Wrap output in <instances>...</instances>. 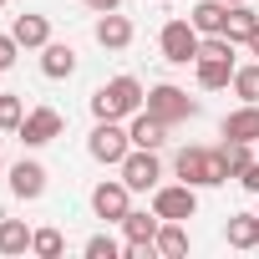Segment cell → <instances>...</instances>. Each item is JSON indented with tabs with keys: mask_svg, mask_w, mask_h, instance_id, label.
Segmentation results:
<instances>
[{
	"mask_svg": "<svg viewBox=\"0 0 259 259\" xmlns=\"http://www.w3.org/2000/svg\"><path fill=\"white\" fill-rule=\"evenodd\" d=\"M143 102H148V92H143V81L138 76H112V81H102L97 92H92V117L97 122H122V117H133V112H143Z\"/></svg>",
	"mask_w": 259,
	"mask_h": 259,
	"instance_id": "6da1fadb",
	"label": "cell"
},
{
	"mask_svg": "<svg viewBox=\"0 0 259 259\" xmlns=\"http://www.w3.org/2000/svg\"><path fill=\"white\" fill-rule=\"evenodd\" d=\"M173 173H178L183 183H193V188H219V183H229V168H224V153H219V148H183V153L173 158Z\"/></svg>",
	"mask_w": 259,
	"mask_h": 259,
	"instance_id": "7a4b0ae2",
	"label": "cell"
},
{
	"mask_svg": "<svg viewBox=\"0 0 259 259\" xmlns=\"http://www.w3.org/2000/svg\"><path fill=\"white\" fill-rule=\"evenodd\" d=\"M87 153L97 158V163H107V168H122V158L133 153V138H127V127L122 122H97L92 127V138H87Z\"/></svg>",
	"mask_w": 259,
	"mask_h": 259,
	"instance_id": "3957f363",
	"label": "cell"
},
{
	"mask_svg": "<svg viewBox=\"0 0 259 259\" xmlns=\"http://www.w3.org/2000/svg\"><path fill=\"white\" fill-rule=\"evenodd\" d=\"M143 107H148L153 117H163L168 127H173V122H188V117H198V102H193L183 87H173V81H158V87L148 92V102H143Z\"/></svg>",
	"mask_w": 259,
	"mask_h": 259,
	"instance_id": "277c9868",
	"label": "cell"
},
{
	"mask_svg": "<svg viewBox=\"0 0 259 259\" xmlns=\"http://www.w3.org/2000/svg\"><path fill=\"white\" fill-rule=\"evenodd\" d=\"M198 26L193 21H168L163 26V36H158V46H163V56L173 61V66H188V61H198Z\"/></svg>",
	"mask_w": 259,
	"mask_h": 259,
	"instance_id": "5b68a950",
	"label": "cell"
},
{
	"mask_svg": "<svg viewBox=\"0 0 259 259\" xmlns=\"http://www.w3.org/2000/svg\"><path fill=\"white\" fill-rule=\"evenodd\" d=\"M153 213H158V219H178V224H188V219L198 213V188H193V183L153 188Z\"/></svg>",
	"mask_w": 259,
	"mask_h": 259,
	"instance_id": "8992f818",
	"label": "cell"
},
{
	"mask_svg": "<svg viewBox=\"0 0 259 259\" xmlns=\"http://www.w3.org/2000/svg\"><path fill=\"white\" fill-rule=\"evenodd\" d=\"M158 178H163V163H158V153H153V148H133V153L122 158V183L133 188V193L158 188Z\"/></svg>",
	"mask_w": 259,
	"mask_h": 259,
	"instance_id": "52a82bcc",
	"label": "cell"
},
{
	"mask_svg": "<svg viewBox=\"0 0 259 259\" xmlns=\"http://www.w3.org/2000/svg\"><path fill=\"white\" fill-rule=\"evenodd\" d=\"M56 138H61V112L56 107H31L26 122H21V143L26 148H46Z\"/></svg>",
	"mask_w": 259,
	"mask_h": 259,
	"instance_id": "ba28073f",
	"label": "cell"
},
{
	"mask_svg": "<svg viewBox=\"0 0 259 259\" xmlns=\"http://www.w3.org/2000/svg\"><path fill=\"white\" fill-rule=\"evenodd\" d=\"M127 193H133V188H127L122 178H117V183H97V188H92V213L107 219V224H122V219H127Z\"/></svg>",
	"mask_w": 259,
	"mask_h": 259,
	"instance_id": "9c48e42d",
	"label": "cell"
},
{
	"mask_svg": "<svg viewBox=\"0 0 259 259\" xmlns=\"http://www.w3.org/2000/svg\"><path fill=\"white\" fill-rule=\"evenodd\" d=\"M127 138H133V148H153V153H158V148L168 143V122H163V117H153V112L143 107V112H133V127H127Z\"/></svg>",
	"mask_w": 259,
	"mask_h": 259,
	"instance_id": "30bf717a",
	"label": "cell"
},
{
	"mask_svg": "<svg viewBox=\"0 0 259 259\" xmlns=\"http://www.w3.org/2000/svg\"><path fill=\"white\" fill-rule=\"evenodd\" d=\"M224 138H234V143H259V102H244L239 112L224 117Z\"/></svg>",
	"mask_w": 259,
	"mask_h": 259,
	"instance_id": "8fae6325",
	"label": "cell"
},
{
	"mask_svg": "<svg viewBox=\"0 0 259 259\" xmlns=\"http://www.w3.org/2000/svg\"><path fill=\"white\" fill-rule=\"evenodd\" d=\"M97 46H107V51H127V46H133V21L117 16V11H107V16L97 21Z\"/></svg>",
	"mask_w": 259,
	"mask_h": 259,
	"instance_id": "7c38bea8",
	"label": "cell"
},
{
	"mask_svg": "<svg viewBox=\"0 0 259 259\" xmlns=\"http://www.w3.org/2000/svg\"><path fill=\"white\" fill-rule=\"evenodd\" d=\"M188 21L198 26V36H224L229 31V6H224V0H198Z\"/></svg>",
	"mask_w": 259,
	"mask_h": 259,
	"instance_id": "4fadbf2b",
	"label": "cell"
},
{
	"mask_svg": "<svg viewBox=\"0 0 259 259\" xmlns=\"http://www.w3.org/2000/svg\"><path fill=\"white\" fill-rule=\"evenodd\" d=\"M41 71H46L51 81H66V76L76 71V51L61 46V41H46V46H41Z\"/></svg>",
	"mask_w": 259,
	"mask_h": 259,
	"instance_id": "5bb4252c",
	"label": "cell"
},
{
	"mask_svg": "<svg viewBox=\"0 0 259 259\" xmlns=\"http://www.w3.org/2000/svg\"><path fill=\"white\" fill-rule=\"evenodd\" d=\"M193 66H198V87H203V92L234 87V71H239V66H234V61H224V56H198Z\"/></svg>",
	"mask_w": 259,
	"mask_h": 259,
	"instance_id": "9a60e30c",
	"label": "cell"
},
{
	"mask_svg": "<svg viewBox=\"0 0 259 259\" xmlns=\"http://www.w3.org/2000/svg\"><path fill=\"white\" fill-rule=\"evenodd\" d=\"M11 188H16V198H41L46 193V168L41 163H16L11 168Z\"/></svg>",
	"mask_w": 259,
	"mask_h": 259,
	"instance_id": "2e32d148",
	"label": "cell"
},
{
	"mask_svg": "<svg viewBox=\"0 0 259 259\" xmlns=\"http://www.w3.org/2000/svg\"><path fill=\"white\" fill-rule=\"evenodd\" d=\"M11 36H16L21 46H31V51H36V46H46V41H51V21H46V16H16Z\"/></svg>",
	"mask_w": 259,
	"mask_h": 259,
	"instance_id": "e0dca14e",
	"label": "cell"
},
{
	"mask_svg": "<svg viewBox=\"0 0 259 259\" xmlns=\"http://www.w3.org/2000/svg\"><path fill=\"white\" fill-rule=\"evenodd\" d=\"M254 31H259V16L249 11V0L229 6V31H224V36H229V41H244V46H249V36H254Z\"/></svg>",
	"mask_w": 259,
	"mask_h": 259,
	"instance_id": "ac0fdd59",
	"label": "cell"
},
{
	"mask_svg": "<svg viewBox=\"0 0 259 259\" xmlns=\"http://www.w3.org/2000/svg\"><path fill=\"white\" fill-rule=\"evenodd\" d=\"M158 254H168V259H178V254H188V229L178 224V219H163V229H158Z\"/></svg>",
	"mask_w": 259,
	"mask_h": 259,
	"instance_id": "d6986e66",
	"label": "cell"
},
{
	"mask_svg": "<svg viewBox=\"0 0 259 259\" xmlns=\"http://www.w3.org/2000/svg\"><path fill=\"white\" fill-rule=\"evenodd\" d=\"M229 244L234 249H254L259 244V213H234L229 219Z\"/></svg>",
	"mask_w": 259,
	"mask_h": 259,
	"instance_id": "ffe728a7",
	"label": "cell"
},
{
	"mask_svg": "<svg viewBox=\"0 0 259 259\" xmlns=\"http://www.w3.org/2000/svg\"><path fill=\"white\" fill-rule=\"evenodd\" d=\"M31 249V229L21 219H0V254H26Z\"/></svg>",
	"mask_w": 259,
	"mask_h": 259,
	"instance_id": "44dd1931",
	"label": "cell"
},
{
	"mask_svg": "<svg viewBox=\"0 0 259 259\" xmlns=\"http://www.w3.org/2000/svg\"><path fill=\"white\" fill-rule=\"evenodd\" d=\"M158 229H163L158 213H133V208H127V219H122V234L127 239H158Z\"/></svg>",
	"mask_w": 259,
	"mask_h": 259,
	"instance_id": "7402d4cb",
	"label": "cell"
},
{
	"mask_svg": "<svg viewBox=\"0 0 259 259\" xmlns=\"http://www.w3.org/2000/svg\"><path fill=\"white\" fill-rule=\"evenodd\" d=\"M21 122H26V102L16 92H0V133H21Z\"/></svg>",
	"mask_w": 259,
	"mask_h": 259,
	"instance_id": "603a6c76",
	"label": "cell"
},
{
	"mask_svg": "<svg viewBox=\"0 0 259 259\" xmlns=\"http://www.w3.org/2000/svg\"><path fill=\"white\" fill-rule=\"evenodd\" d=\"M219 153H224V168H229V178H239V173H244V168L254 163L249 143H234V138H224V148H219Z\"/></svg>",
	"mask_w": 259,
	"mask_h": 259,
	"instance_id": "cb8c5ba5",
	"label": "cell"
},
{
	"mask_svg": "<svg viewBox=\"0 0 259 259\" xmlns=\"http://www.w3.org/2000/svg\"><path fill=\"white\" fill-rule=\"evenodd\" d=\"M61 249H66V239H61L56 229H36V234H31V254H41V259H61Z\"/></svg>",
	"mask_w": 259,
	"mask_h": 259,
	"instance_id": "d4e9b609",
	"label": "cell"
},
{
	"mask_svg": "<svg viewBox=\"0 0 259 259\" xmlns=\"http://www.w3.org/2000/svg\"><path fill=\"white\" fill-rule=\"evenodd\" d=\"M234 92H239L244 102H259V61H254V66H239V71H234Z\"/></svg>",
	"mask_w": 259,
	"mask_h": 259,
	"instance_id": "484cf974",
	"label": "cell"
},
{
	"mask_svg": "<svg viewBox=\"0 0 259 259\" xmlns=\"http://www.w3.org/2000/svg\"><path fill=\"white\" fill-rule=\"evenodd\" d=\"M122 249H117V239L112 234H92L87 239V259H117Z\"/></svg>",
	"mask_w": 259,
	"mask_h": 259,
	"instance_id": "4316f807",
	"label": "cell"
},
{
	"mask_svg": "<svg viewBox=\"0 0 259 259\" xmlns=\"http://www.w3.org/2000/svg\"><path fill=\"white\" fill-rule=\"evenodd\" d=\"M198 56H224V61H234V41H229V36H203V41H198Z\"/></svg>",
	"mask_w": 259,
	"mask_h": 259,
	"instance_id": "83f0119b",
	"label": "cell"
},
{
	"mask_svg": "<svg viewBox=\"0 0 259 259\" xmlns=\"http://www.w3.org/2000/svg\"><path fill=\"white\" fill-rule=\"evenodd\" d=\"M16 51H21L16 36H0V71H11V66H16Z\"/></svg>",
	"mask_w": 259,
	"mask_h": 259,
	"instance_id": "f1b7e54d",
	"label": "cell"
},
{
	"mask_svg": "<svg viewBox=\"0 0 259 259\" xmlns=\"http://www.w3.org/2000/svg\"><path fill=\"white\" fill-rule=\"evenodd\" d=\"M239 183H244V188H249V193H259V163H249V168H244V173H239Z\"/></svg>",
	"mask_w": 259,
	"mask_h": 259,
	"instance_id": "f546056e",
	"label": "cell"
},
{
	"mask_svg": "<svg viewBox=\"0 0 259 259\" xmlns=\"http://www.w3.org/2000/svg\"><path fill=\"white\" fill-rule=\"evenodd\" d=\"M81 6H92L97 16H107V11H117V6H122V0H81Z\"/></svg>",
	"mask_w": 259,
	"mask_h": 259,
	"instance_id": "4dcf8cb0",
	"label": "cell"
},
{
	"mask_svg": "<svg viewBox=\"0 0 259 259\" xmlns=\"http://www.w3.org/2000/svg\"><path fill=\"white\" fill-rule=\"evenodd\" d=\"M249 51H254V56H259V31H254V36H249Z\"/></svg>",
	"mask_w": 259,
	"mask_h": 259,
	"instance_id": "1f68e13d",
	"label": "cell"
},
{
	"mask_svg": "<svg viewBox=\"0 0 259 259\" xmlns=\"http://www.w3.org/2000/svg\"><path fill=\"white\" fill-rule=\"evenodd\" d=\"M224 6H239V0H224Z\"/></svg>",
	"mask_w": 259,
	"mask_h": 259,
	"instance_id": "d6a6232c",
	"label": "cell"
},
{
	"mask_svg": "<svg viewBox=\"0 0 259 259\" xmlns=\"http://www.w3.org/2000/svg\"><path fill=\"white\" fill-rule=\"evenodd\" d=\"M0 6H6V0H0Z\"/></svg>",
	"mask_w": 259,
	"mask_h": 259,
	"instance_id": "836d02e7",
	"label": "cell"
},
{
	"mask_svg": "<svg viewBox=\"0 0 259 259\" xmlns=\"http://www.w3.org/2000/svg\"><path fill=\"white\" fill-rule=\"evenodd\" d=\"M0 163H6V158H0Z\"/></svg>",
	"mask_w": 259,
	"mask_h": 259,
	"instance_id": "e575fe53",
	"label": "cell"
},
{
	"mask_svg": "<svg viewBox=\"0 0 259 259\" xmlns=\"http://www.w3.org/2000/svg\"><path fill=\"white\" fill-rule=\"evenodd\" d=\"M254 213H259V208H254Z\"/></svg>",
	"mask_w": 259,
	"mask_h": 259,
	"instance_id": "d590c367",
	"label": "cell"
}]
</instances>
